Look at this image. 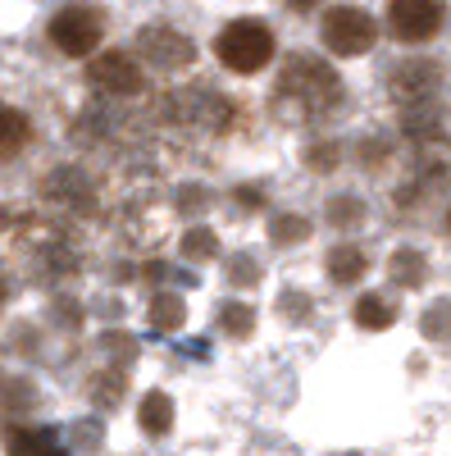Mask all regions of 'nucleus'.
I'll use <instances>...</instances> for the list:
<instances>
[{
    "label": "nucleus",
    "instance_id": "obj_13",
    "mask_svg": "<svg viewBox=\"0 0 451 456\" xmlns=\"http://www.w3.org/2000/svg\"><path fill=\"white\" fill-rule=\"evenodd\" d=\"M270 233H274V242H301V238H306V219H296V215H278V219L270 224Z\"/></svg>",
    "mask_w": 451,
    "mask_h": 456
},
{
    "label": "nucleus",
    "instance_id": "obj_10",
    "mask_svg": "<svg viewBox=\"0 0 451 456\" xmlns=\"http://www.w3.org/2000/svg\"><path fill=\"white\" fill-rule=\"evenodd\" d=\"M365 270H369V260H365V251H356V247H337V251L328 256L333 283H356Z\"/></svg>",
    "mask_w": 451,
    "mask_h": 456
},
{
    "label": "nucleus",
    "instance_id": "obj_4",
    "mask_svg": "<svg viewBox=\"0 0 451 456\" xmlns=\"http://www.w3.org/2000/svg\"><path fill=\"white\" fill-rule=\"evenodd\" d=\"M442 19H447V10L438 5V0H392L388 5V28L406 46H420V42H429V37H438Z\"/></svg>",
    "mask_w": 451,
    "mask_h": 456
},
{
    "label": "nucleus",
    "instance_id": "obj_6",
    "mask_svg": "<svg viewBox=\"0 0 451 456\" xmlns=\"http://www.w3.org/2000/svg\"><path fill=\"white\" fill-rule=\"evenodd\" d=\"M141 51L156 60L160 69H178V64L192 60V42H187L178 28H146L141 32Z\"/></svg>",
    "mask_w": 451,
    "mask_h": 456
},
{
    "label": "nucleus",
    "instance_id": "obj_12",
    "mask_svg": "<svg viewBox=\"0 0 451 456\" xmlns=\"http://www.w3.org/2000/svg\"><path fill=\"white\" fill-rule=\"evenodd\" d=\"M182 315H187L182 297H169V292H160V297H156V306H150V324H156V329H178Z\"/></svg>",
    "mask_w": 451,
    "mask_h": 456
},
{
    "label": "nucleus",
    "instance_id": "obj_1",
    "mask_svg": "<svg viewBox=\"0 0 451 456\" xmlns=\"http://www.w3.org/2000/svg\"><path fill=\"white\" fill-rule=\"evenodd\" d=\"M223 69H233V73H260L270 60H274V32L260 23V19H238L219 32V42H214Z\"/></svg>",
    "mask_w": 451,
    "mask_h": 456
},
{
    "label": "nucleus",
    "instance_id": "obj_8",
    "mask_svg": "<svg viewBox=\"0 0 451 456\" xmlns=\"http://www.w3.org/2000/svg\"><path fill=\"white\" fill-rule=\"evenodd\" d=\"M55 434L46 429H5V456H55Z\"/></svg>",
    "mask_w": 451,
    "mask_h": 456
},
{
    "label": "nucleus",
    "instance_id": "obj_3",
    "mask_svg": "<svg viewBox=\"0 0 451 456\" xmlns=\"http://www.w3.org/2000/svg\"><path fill=\"white\" fill-rule=\"evenodd\" d=\"M46 32H51V46H55L60 55L83 60V55H92V51L101 46L105 19H101L96 10H87V5H68V10H60V14L51 19Z\"/></svg>",
    "mask_w": 451,
    "mask_h": 456
},
{
    "label": "nucleus",
    "instance_id": "obj_15",
    "mask_svg": "<svg viewBox=\"0 0 451 456\" xmlns=\"http://www.w3.org/2000/svg\"><path fill=\"white\" fill-rule=\"evenodd\" d=\"M251 324H255V315H251L246 306H229V311H223V329H229L233 338H246Z\"/></svg>",
    "mask_w": 451,
    "mask_h": 456
},
{
    "label": "nucleus",
    "instance_id": "obj_7",
    "mask_svg": "<svg viewBox=\"0 0 451 456\" xmlns=\"http://www.w3.org/2000/svg\"><path fill=\"white\" fill-rule=\"evenodd\" d=\"M32 142V124L28 114L14 105H0V160H14L19 151Z\"/></svg>",
    "mask_w": 451,
    "mask_h": 456
},
{
    "label": "nucleus",
    "instance_id": "obj_5",
    "mask_svg": "<svg viewBox=\"0 0 451 456\" xmlns=\"http://www.w3.org/2000/svg\"><path fill=\"white\" fill-rule=\"evenodd\" d=\"M92 83L101 87V92H109V96H137L141 92V69H137V60L128 55V51H105V55H96L92 60Z\"/></svg>",
    "mask_w": 451,
    "mask_h": 456
},
{
    "label": "nucleus",
    "instance_id": "obj_2",
    "mask_svg": "<svg viewBox=\"0 0 451 456\" xmlns=\"http://www.w3.org/2000/svg\"><path fill=\"white\" fill-rule=\"evenodd\" d=\"M319 37L333 55H369L374 42H379V23L360 5H333L319 23Z\"/></svg>",
    "mask_w": 451,
    "mask_h": 456
},
{
    "label": "nucleus",
    "instance_id": "obj_16",
    "mask_svg": "<svg viewBox=\"0 0 451 456\" xmlns=\"http://www.w3.org/2000/svg\"><path fill=\"white\" fill-rule=\"evenodd\" d=\"M5 301H10V288H5V279H0V306H5Z\"/></svg>",
    "mask_w": 451,
    "mask_h": 456
},
{
    "label": "nucleus",
    "instance_id": "obj_9",
    "mask_svg": "<svg viewBox=\"0 0 451 456\" xmlns=\"http://www.w3.org/2000/svg\"><path fill=\"white\" fill-rule=\"evenodd\" d=\"M137 425H141L146 434H169V425H173V402H169L165 393H146L141 406H137Z\"/></svg>",
    "mask_w": 451,
    "mask_h": 456
},
{
    "label": "nucleus",
    "instance_id": "obj_11",
    "mask_svg": "<svg viewBox=\"0 0 451 456\" xmlns=\"http://www.w3.org/2000/svg\"><path fill=\"white\" fill-rule=\"evenodd\" d=\"M397 315H392V306L383 297H374V292H365L360 301H356V324L360 329H388Z\"/></svg>",
    "mask_w": 451,
    "mask_h": 456
},
{
    "label": "nucleus",
    "instance_id": "obj_14",
    "mask_svg": "<svg viewBox=\"0 0 451 456\" xmlns=\"http://www.w3.org/2000/svg\"><path fill=\"white\" fill-rule=\"evenodd\" d=\"M214 233H205V228H197V233H187V242H182V251L192 256V260H210L214 256Z\"/></svg>",
    "mask_w": 451,
    "mask_h": 456
},
{
    "label": "nucleus",
    "instance_id": "obj_17",
    "mask_svg": "<svg viewBox=\"0 0 451 456\" xmlns=\"http://www.w3.org/2000/svg\"><path fill=\"white\" fill-rule=\"evenodd\" d=\"M447 219H451V215H447Z\"/></svg>",
    "mask_w": 451,
    "mask_h": 456
}]
</instances>
